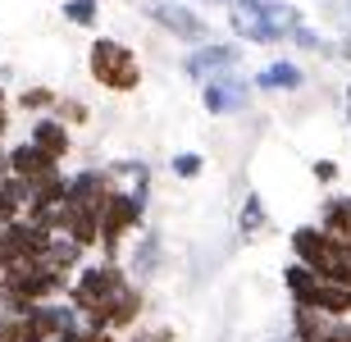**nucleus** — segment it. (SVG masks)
I'll use <instances>...</instances> for the list:
<instances>
[{
	"mask_svg": "<svg viewBox=\"0 0 351 342\" xmlns=\"http://www.w3.org/2000/svg\"><path fill=\"white\" fill-rule=\"evenodd\" d=\"M69 292V274L51 269L46 260H27V265H10L0 274V315H27L32 306L55 302Z\"/></svg>",
	"mask_w": 351,
	"mask_h": 342,
	"instance_id": "nucleus-1",
	"label": "nucleus"
},
{
	"mask_svg": "<svg viewBox=\"0 0 351 342\" xmlns=\"http://www.w3.org/2000/svg\"><path fill=\"white\" fill-rule=\"evenodd\" d=\"M287 247H292L297 265H306V269L319 274L324 283L351 288V237H333L319 224H301V228H292Z\"/></svg>",
	"mask_w": 351,
	"mask_h": 342,
	"instance_id": "nucleus-2",
	"label": "nucleus"
},
{
	"mask_svg": "<svg viewBox=\"0 0 351 342\" xmlns=\"http://www.w3.org/2000/svg\"><path fill=\"white\" fill-rule=\"evenodd\" d=\"M123 283H128V274L119 269V260H82L78 274L69 278L64 302L73 306L82 319H101V310L119 297Z\"/></svg>",
	"mask_w": 351,
	"mask_h": 342,
	"instance_id": "nucleus-3",
	"label": "nucleus"
},
{
	"mask_svg": "<svg viewBox=\"0 0 351 342\" xmlns=\"http://www.w3.org/2000/svg\"><path fill=\"white\" fill-rule=\"evenodd\" d=\"M283 288L292 297V306L301 310H315V315H328V319H351V288L342 283H324L319 274H311L306 265H287L283 269Z\"/></svg>",
	"mask_w": 351,
	"mask_h": 342,
	"instance_id": "nucleus-4",
	"label": "nucleus"
},
{
	"mask_svg": "<svg viewBox=\"0 0 351 342\" xmlns=\"http://www.w3.org/2000/svg\"><path fill=\"white\" fill-rule=\"evenodd\" d=\"M87 69H91V78L101 82L105 92H114V96H132L137 87H142V64H137V51H132V46H123V41H114V37H96V41H91Z\"/></svg>",
	"mask_w": 351,
	"mask_h": 342,
	"instance_id": "nucleus-5",
	"label": "nucleus"
},
{
	"mask_svg": "<svg viewBox=\"0 0 351 342\" xmlns=\"http://www.w3.org/2000/svg\"><path fill=\"white\" fill-rule=\"evenodd\" d=\"M142 219H146L142 206H137L123 187H110V192H105V206H101V242H96V247H101V260H119L128 233H137Z\"/></svg>",
	"mask_w": 351,
	"mask_h": 342,
	"instance_id": "nucleus-6",
	"label": "nucleus"
},
{
	"mask_svg": "<svg viewBox=\"0 0 351 342\" xmlns=\"http://www.w3.org/2000/svg\"><path fill=\"white\" fill-rule=\"evenodd\" d=\"M146 19H151L156 27H165L169 37L187 41V46H206L210 41V23L192 10V5H178V0H151V5H146Z\"/></svg>",
	"mask_w": 351,
	"mask_h": 342,
	"instance_id": "nucleus-7",
	"label": "nucleus"
},
{
	"mask_svg": "<svg viewBox=\"0 0 351 342\" xmlns=\"http://www.w3.org/2000/svg\"><path fill=\"white\" fill-rule=\"evenodd\" d=\"M237 64H242V46H233V41H206V46L187 51L182 73L192 82H210V78H223V73H237Z\"/></svg>",
	"mask_w": 351,
	"mask_h": 342,
	"instance_id": "nucleus-8",
	"label": "nucleus"
},
{
	"mask_svg": "<svg viewBox=\"0 0 351 342\" xmlns=\"http://www.w3.org/2000/svg\"><path fill=\"white\" fill-rule=\"evenodd\" d=\"M201 106H206V114H215V119L242 114V110L251 106V78H242V73H223V78L201 82Z\"/></svg>",
	"mask_w": 351,
	"mask_h": 342,
	"instance_id": "nucleus-9",
	"label": "nucleus"
},
{
	"mask_svg": "<svg viewBox=\"0 0 351 342\" xmlns=\"http://www.w3.org/2000/svg\"><path fill=\"white\" fill-rule=\"evenodd\" d=\"M5 169H10L14 178H23V183H41V178L60 173V160L46 156L41 146H32V142L23 137L19 146H5Z\"/></svg>",
	"mask_w": 351,
	"mask_h": 342,
	"instance_id": "nucleus-10",
	"label": "nucleus"
},
{
	"mask_svg": "<svg viewBox=\"0 0 351 342\" xmlns=\"http://www.w3.org/2000/svg\"><path fill=\"white\" fill-rule=\"evenodd\" d=\"M160 265H165V247H160V233H142L137 242H132V251H128V283H151V278L160 274Z\"/></svg>",
	"mask_w": 351,
	"mask_h": 342,
	"instance_id": "nucleus-11",
	"label": "nucleus"
},
{
	"mask_svg": "<svg viewBox=\"0 0 351 342\" xmlns=\"http://www.w3.org/2000/svg\"><path fill=\"white\" fill-rule=\"evenodd\" d=\"M27 142L41 146L46 156H55L60 164H64V156L73 151V128H64L55 114H37V119H32V128H27Z\"/></svg>",
	"mask_w": 351,
	"mask_h": 342,
	"instance_id": "nucleus-12",
	"label": "nucleus"
},
{
	"mask_svg": "<svg viewBox=\"0 0 351 342\" xmlns=\"http://www.w3.org/2000/svg\"><path fill=\"white\" fill-rule=\"evenodd\" d=\"M306 87V69L292 60H274L251 78V92H301Z\"/></svg>",
	"mask_w": 351,
	"mask_h": 342,
	"instance_id": "nucleus-13",
	"label": "nucleus"
},
{
	"mask_svg": "<svg viewBox=\"0 0 351 342\" xmlns=\"http://www.w3.org/2000/svg\"><path fill=\"white\" fill-rule=\"evenodd\" d=\"M228 23H233V37L251 41V46H283V32L256 14H242V10H228Z\"/></svg>",
	"mask_w": 351,
	"mask_h": 342,
	"instance_id": "nucleus-14",
	"label": "nucleus"
},
{
	"mask_svg": "<svg viewBox=\"0 0 351 342\" xmlns=\"http://www.w3.org/2000/svg\"><path fill=\"white\" fill-rule=\"evenodd\" d=\"M319 228L333 237H351V197H328L319 206Z\"/></svg>",
	"mask_w": 351,
	"mask_h": 342,
	"instance_id": "nucleus-15",
	"label": "nucleus"
},
{
	"mask_svg": "<svg viewBox=\"0 0 351 342\" xmlns=\"http://www.w3.org/2000/svg\"><path fill=\"white\" fill-rule=\"evenodd\" d=\"M55 101H60V92L55 87H41V82H32V87H23V92L14 96V106L23 110V114H51Z\"/></svg>",
	"mask_w": 351,
	"mask_h": 342,
	"instance_id": "nucleus-16",
	"label": "nucleus"
},
{
	"mask_svg": "<svg viewBox=\"0 0 351 342\" xmlns=\"http://www.w3.org/2000/svg\"><path fill=\"white\" fill-rule=\"evenodd\" d=\"M265 224H269V210H265V197L261 192H247V201H242V210H237V228L247 237L265 233Z\"/></svg>",
	"mask_w": 351,
	"mask_h": 342,
	"instance_id": "nucleus-17",
	"label": "nucleus"
},
{
	"mask_svg": "<svg viewBox=\"0 0 351 342\" xmlns=\"http://www.w3.org/2000/svg\"><path fill=\"white\" fill-rule=\"evenodd\" d=\"M169 169H173V178L192 183V178H201V173H206V156H201V151H178V156L169 160Z\"/></svg>",
	"mask_w": 351,
	"mask_h": 342,
	"instance_id": "nucleus-18",
	"label": "nucleus"
},
{
	"mask_svg": "<svg viewBox=\"0 0 351 342\" xmlns=\"http://www.w3.org/2000/svg\"><path fill=\"white\" fill-rule=\"evenodd\" d=\"M64 19L73 27H96V19H101V0H64Z\"/></svg>",
	"mask_w": 351,
	"mask_h": 342,
	"instance_id": "nucleus-19",
	"label": "nucleus"
},
{
	"mask_svg": "<svg viewBox=\"0 0 351 342\" xmlns=\"http://www.w3.org/2000/svg\"><path fill=\"white\" fill-rule=\"evenodd\" d=\"M51 114L60 119L64 128H78V123H87V119H91V110L82 106L78 96H60V101H55V110H51Z\"/></svg>",
	"mask_w": 351,
	"mask_h": 342,
	"instance_id": "nucleus-20",
	"label": "nucleus"
},
{
	"mask_svg": "<svg viewBox=\"0 0 351 342\" xmlns=\"http://www.w3.org/2000/svg\"><path fill=\"white\" fill-rule=\"evenodd\" d=\"M315 342H351V319H328Z\"/></svg>",
	"mask_w": 351,
	"mask_h": 342,
	"instance_id": "nucleus-21",
	"label": "nucleus"
},
{
	"mask_svg": "<svg viewBox=\"0 0 351 342\" xmlns=\"http://www.w3.org/2000/svg\"><path fill=\"white\" fill-rule=\"evenodd\" d=\"M311 173L319 178V183H333V178H338V164H333V160H315Z\"/></svg>",
	"mask_w": 351,
	"mask_h": 342,
	"instance_id": "nucleus-22",
	"label": "nucleus"
},
{
	"mask_svg": "<svg viewBox=\"0 0 351 342\" xmlns=\"http://www.w3.org/2000/svg\"><path fill=\"white\" fill-rule=\"evenodd\" d=\"M342 114H347V123H351V87H347V106H342Z\"/></svg>",
	"mask_w": 351,
	"mask_h": 342,
	"instance_id": "nucleus-23",
	"label": "nucleus"
},
{
	"mask_svg": "<svg viewBox=\"0 0 351 342\" xmlns=\"http://www.w3.org/2000/svg\"><path fill=\"white\" fill-rule=\"evenodd\" d=\"M274 342H292V338H274Z\"/></svg>",
	"mask_w": 351,
	"mask_h": 342,
	"instance_id": "nucleus-24",
	"label": "nucleus"
},
{
	"mask_svg": "<svg viewBox=\"0 0 351 342\" xmlns=\"http://www.w3.org/2000/svg\"><path fill=\"white\" fill-rule=\"evenodd\" d=\"M347 10H351V0H347ZM347 27H351V23H347Z\"/></svg>",
	"mask_w": 351,
	"mask_h": 342,
	"instance_id": "nucleus-25",
	"label": "nucleus"
}]
</instances>
